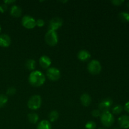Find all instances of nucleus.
<instances>
[{"label":"nucleus","mask_w":129,"mask_h":129,"mask_svg":"<svg viewBox=\"0 0 129 129\" xmlns=\"http://www.w3.org/2000/svg\"><path fill=\"white\" fill-rule=\"evenodd\" d=\"M112 103H113V101L111 98H107L103 100L102 102L100 103L98 105V108H99V110L100 112H109V110L111 106H112Z\"/></svg>","instance_id":"8"},{"label":"nucleus","mask_w":129,"mask_h":129,"mask_svg":"<svg viewBox=\"0 0 129 129\" xmlns=\"http://www.w3.org/2000/svg\"><path fill=\"white\" fill-rule=\"evenodd\" d=\"M127 7H128V8H129V1H128V2L127 3Z\"/></svg>","instance_id":"31"},{"label":"nucleus","mask_w":129,"mask_h":129,"mask_svg":"<svg viewBox=\"0 0 129 129\" xmlns=\"http://www.w3.org/2000/svg\"><path fill=\"white\" fill-rule=\"evenodd\" d=\"M21 13H22L21 9L16 5L12 6V7L11 8V10H10V15L14 17H20L21 15Z\"/></svg>","instance_id":"13"},{"label":"nucleus","mask_w":129,"mask_h":129,"mask_svg":"<svg viewBox=\"0 0 129 129\" xmlns=\"http://www.w3.org/2000/svg\"><path fill=\"white\" fill-rule=\"evenodd\" d=\"M96 127V123L93 121H89L87 122L85 125V128L86 129H95Z\"/></svg>","instance_id":"23"},{"label":"nucleus","mask_w":129,"mask_h":129,"mask_svg":"<svg viewBox=\"0 0 129 129\" xmlns=\"http://www.w3.org/2000/svg\"><path fill=\"white\" fill-rule=\"evenodd\" d=\"M51 63L50 59L46 55H42V57H40V59H39V64L43 69H47V68H49V66L51 65Z\"/></svg>","instance_id":"12"},{"label":"nucleus","mask_w":129,"mask_h":129,"mask_svg":"<svg viewBox=\"0 0 129 129\" xmlns=\"http://www.w3.org/2000/svg\"><path fill=\"white\" fill-rule=\"evenodd\" d=\"M25 66H26V68L29 70H34L35 68V61L34 59H28L26 62Z\"/></svg>","instance_id":"20"},{"label":"nucleus","mask_w":129,"mask_h":129,"mask_svg":"<svg viewBox=\"0 0 129 129\" xmlns=\"http://www.w3.org/2000/svg\"><path fill=\"white\" fill-rule=\"evenodd\" d=\"M91 54L86 50H82L78 53V57L81 61H86L90 58Z\"/></svg>","instance_id":"14"},{"label":"nucleus","mask_w":129,"mask_h":129,"mask_svg":"<svg viewBox=\"0 0 129 129\" xmlns=\"http://www.w3.org/2000/svg\"><path fill=\"white\" fill-rule=\"evenodd\" d=\"M118 18L123 22H129V13L122 11L118 14Z\"/></svg>","instance_id":"17"},{"label":"nucleus","mask_w":129,"mask_h":129,"mask_svg":"<svg viewBox=\"0 0 129 129\" xmlns=\"http://www.w3.org/2000/svg\"><path fill=\"white\" fill-rule=\"evenodd\" d=\"M11 44V39L6 34L0 35V46L2 47H8Z\"/></svg>","instance_id":"11"},{"label":"nucleus","mask_w":129,"mask_h":129,"mask_svg":"<svg viewBox=\"0 0 129 129\" xmlns=\"http://www.w3.org/2000/svg\"><path fill=\"white\" fill-rule=\"evenodd\" d=\"M98 129H106V128H98Z\"/></svg>","instance_id":"32"},{"label":"nucleus","mask_w":129,"mask_h":129,"mask_svg":"<svg viewBox=\"0 0 129 129\" xmlns=\"http://www.w3.org/2000/svg\"><path fill=\"white\" fill-rule=\"evenodd\" d=\"M16 93V89L13 87L9 88L6 91V94L8 96H13Z\"/></svg>","instance_id":"24"},{"label":"nucleus","mask_w":129,"mask_h":129,"mask_svg":"<svg viewBox=\"0 0 129 129\" xmlns=\"http://www.w3.org/2000/svg\"><path fill=\"white\" fill-rule=\"evenodd\" d=\"M81 102L84 107H88L91 103V98L88 94H83L81 96Z\"/></svg>","instance_id":"15"},{"label":"nucleus","mask_w":129,"mask_h":129,"mask_svg":"<svg viewBox=\"0 0 129 129\" xmlns=\"http://www.w3.org/2000/svg\"><path fill=\"white\" fill-rule=\"evenodd\" d=\"M0 31H1V26H0Z\"/></svg>","instance_id":"34"},{"label":"nucleus","mask_w":129,"mask_h":129,"mask_svg":"<svg viewBox=\"0 0 129 129\" xmlns=\"http://www.w3.org/2000/svg\"><path fill=\"white\" fill-rule=\"evenodd\" d=\"M45 40L48 45L50 46H55L58 42L57 34L55 31L49 30L45 34Z\"/></svg>","instance_id":"3"},{"label":"nucleus","mask_w":129,"mask_h":129,"mask_svg":"<svg viewBox=\"0 0 129 129\" xmlns=\"http://www.w3.org/2000/svg\"><path fill=\"white\" fill-rule=\"evenodd\" d=\"M29 83L33 86L38 87L42 85L45 81V77L42 72L39 71H34L29 76Z\"/></svg>","instance_id":"1"},{"label":"nucleus","mask_w":129,"mask_h":129,"mask_svg":"<svg viewBox=\"0 0 129 129\" xmlns=\"http://www.w3.org/2000/svg\"><path fill=\"white\" fill-rule=\"evenodd\" d=\"M63 24V20L60 17L53 18L49 22V30L55 31L62 26Z\"/></svg>","instance_id":"9"},{"label":"nucleus","mask_w":129,"mask_h":129,"mask_svg":"<svg viewBox=\"0 0 129 129\" xmlns=\"http://www.w3.org/2000/svg\"><path fill=\"white\" fill-rule=\"evenodd\" d=\"M118 124L122 128H129V115H124L120 117L118 119Z\"/></svg>","instance_id":"10"},{"label":"nucleus","mask_w":129,"mask_h":129,"mask_svg":"<svg viewBox=\"0 0 129 129\" xmlns=\"http://www.w3.org/2000/svg\"><path fill=\"white\" fill-rule=\"evenodd\" d=\"M101 122L106 127H110L114 123L115 118L113 115L109 112H103L100 116Z\"/></svg>","instance_id":"2"},{"label":"nucleus","mask_w":129,"mask_h":129,"mask_svg":"<svg viewBox=\"0 0 129 129\" xmlns=\"http://www.w3.org/2000/svg\"><path fill=\"white\" fill-rule=\"evenodd\" d=\"M15 2V0H13V1H4V3L6 4V5H8V4H11Z\"/></svg>","instance_id":"30"},{"label":"nucleus","mask_w":129,"mask_h":129,"mask_svg":"<svg viewBox=\"0 0 129 129\" xmlns=\"http://www.w3.org/2000/svg\"><path fill=\"white\" fill-rule=\"evenodd\" d=\"M8 102V97L4 94H0V108L3 107Z\"/></svg>","instance_id":"22"},{"label":"nucleus","mask_w":129,"mask_h":129,"mask_svg":"<svg viewBox=\"0 0 129 129\" xmlns=\"http://www.w3.org/2000/svg\"><path fill=\"white\" fill-rule=\"evenodd\" d=\"M113 129H119L118 128H113Z\"/></svg>","instance_id":"33"},{"label":"nucleus","mask_w":129,"mask_h":129,"mask_svg":"<svg viewBox=\"0 0 129 129\" xmlns=\"http://www.w3.org/2000/svg\"><path fill=\"white\" fill-rule=\"evenodd\" d=\"M22 25L27 29H32L36 26V21L31 16L26 15L23 16L21 20Z\"/></svg>","instance_id":"7"},{"label":"nucleus","mask_w":129,"mask_h":129,"mask_svg":"<svg viewBox=\"0 0 129 129\" xmlns=\"http://www.w3.org/2000/svg\"><path fill=\"white\" fill-rule=\"evenodd\" d=\"M59 113H58L57 111L56 110H53L49 113V120H50V122H55L59 118Z\"/></svg>","instance_id":"19"},{"label":"nucleus","mask_w":129,"mask_h":129,"mask_svg":"<svg viewBox=\"0 0 129 129\" xmlns=\"http://www.w3.org/2000/svg\"><path fill=\"white\" fill-rule=\"evenodd\" d=\"M42 99L39 95L32 96L28 102V107L31 110H37L41 106Z\"/></svg>","instance_id":"4"},{"label":"nucleus","mask_w":129,"mask_h":129,"mask_svg":"<svg viewBox=\"0 0 129 129\" xmlns=\"http://www.w3.org/2000/svg\"><path fill=\"white\" fill-rule=\"evenodd\" d=\"M112 3L116 6H120L124 3L123 0H112Z\"/></svg>","instance_id":"28"},{"label":"nucleus","mask_w":129,"mask_h":129,"mask_svg":"<svg viewBox=\"0 0 129 129\" xmlns=\"http://www.w3.org/2000/svg\"><path fill=\"white\" fill-rule=\"evenodd\" d=\"M122 110H123V107L121 105H117L112 109V113L113 114L118 115L120 114L122 112Z\"/></svg>","instance_id":"21"},{"label":"nucleus","mask_w":129,"mask_h":129,"mask_svg":"<svg viewBox=\"0 0 129 129\" xmlns=\"http://www.w3.org/2000/svg\"><path fill=\"white\" fill-rule=\"evenodd\" d=\"M125 110L126 112H127L128 113H129V102H127L125 105V107H124Z\"/></svg>","instance_id":"29"},{"label":"nucleus","mask_w":129,"mask_h":129,"mask_svg":"<svg viewBox=\"0 0 129 129\" xmlns=\"http://www.w3.org/2000/svg\"><path fill=\"white\" fill-rule=\"evenodd\" d=\"M28 118L30 123H36L39 120V116L35 113H30L28 115Z\"/></svg>","instance_id":"18"},{"label":"nucleus","mask_w":129,"mask_h":129,"mask_svg":"<svg viewBox=\"0 0 129 129\" xmlns=\"http://www.w3.org/2000/svg\"><path fill=\"white\" fill-rule=\"evenodd\" d=\"M88 71L92 74H98L102 71V66L96 60H93L88 64Z\"/></svg>","instance_id":"5"},{"label":"nucleus","mask_w":129,"mask_h":129,"mask_svg":"<svg viewBox=\"0 0 129 129\" xmlns=\"http://www.w3.org/2000/svg\"><path fill=\"white\" fill-rule=\"evenodd\" d=\"M47 76L50 80L55 81L60 78V72L57 68H50L47 71Z\"/></svg>","instance_id":"6"},{"label":"nucleus","mask_w":129,"mask_h":129,"mask_svg":"<svg viewBox=\"0 0 129 129\" xmlns=\"http://www.w3.org/2000/svg\"><path fill=\"white\" fill-rule=\"evenodd\" d=\"M44 24H45V21L42 19H39L36 21V26H39V27H42Z\"/></svg>","instance_id":"27"},{"label":"nucleus","mask_w":129,"mask_h":129,"mask_svg":"<svg viewBox=\"0 0 129 129\" xmlns=\"http://www.w3.org/2000/svg\"><path fill=\"white\" fill-rule=\"evenodd\" d=\"M92 115L94 117H99L101 116V112L99 110H94L92 112Z\"/></svg>","instance_id":"26"},{"label":"nucleus","mask_w":129,"mask_h":129,"mask_svg":"<svg viewBox=\"0 0 129 129\" xmlns=\"http://www.w3.org/2000/svg\"><path fill=\"white\" fill-rule=\"evenodd\" d=\"M37 129H52L51 124L48 120H42L38 124Z\"/></svg>","instance_id":"16"},{"label":"nucleus","mask_w":129,"mask_h":129,"mask_svg":"<svg viewBox=\"0 0 129 129\" xmlns=\"http://www.w3.org/2000/svg\"><path fill=\"white\" fill-rule=\"evenodd\" d=\"M8 8V6L7 5H6V4H1V5H0V13H5V11H6V10H7Z\"/></svg>","instance_id":"25"}]
</instances>
